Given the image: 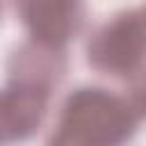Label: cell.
Wrapping results in <instances>:
<instances>
[{
	"instance_id": "3957f363",
	"label": "cell",
	"mask_w": 146,
	"mask_h": 146,
	"mask_svg": "<svg viewBox=\"0 0 146 146\" xmlns=\"http://www.w3.org/2000/svg\"><path fill=\"white\" fill-rule=\"evenodd\" d=\"M14 2L30 34L46 46L59 48L80 30L82 0H14Z\"/></svg>"
},
{
	"instance_id": "7a4b0ae2",
	"label": "cell",
	"mask_w": 146,
	"mask_h": 146,
	"mask_svg": "<svg viewBox=\"0 0 146 146\" xmlns=\"http://www.w3.org/2000/svg\"><path fill=\"white\" fill-rule=\"evenodd\" d=\"M141 14L123 11L105 23L89 41V62L110 75H141Z\"/></svg>"
},
{
	"instance_id": "277c9868",
	"label": "cell",
	"mask_w": 146,
	"mask_h": 146,
	"mask_svg": "<svg viewBox=\"0 0 146 146\" xmlns=\"http://www.w3.org/2000/svg\"><path fill=\"white\" fill-rule=\"evenodd\" d=\"M48 89L21 80H11L0 91V141L30 135L43 119Z\"/></svg>"
},
{
	"instance_id": "6da1fadb",
	"label": "cell",
	"mask_w": 146,
	"mask_h": 146,
	"mask_svg": "<svg viewBox=\"0 0 146 146\" xmlns=\"http://www.w3.org/2000/svg\"><path fill=\"white\" fill-rule=\"evenodd\" d=\"M141 119V98L110 94L105 89L73 91L59 114L55 144H116L123 141Z\"/></svg>"
}]
</instances>
